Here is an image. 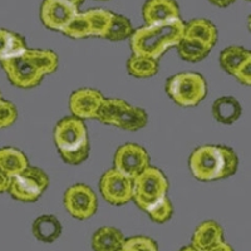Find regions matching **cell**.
<instances>
[{"mask_svg":"<svg viewBox=\"0 0 251 251\" xmlns=\"http://www.w3.org/2000/svg\"><path fill=\"white\" fill-rule=\"evenodd\" d=\"M9 82L22 89L39 86L47 75H51L59 66L57 53L49 49L25 48L22 53L0 60Z\"/></svg>","mask_w":251,"mask_h":251,"instance_id":"1","label":"cell"},{"mask_svg":"<svg viewBox=\"0 0 251 251\" xmlns=\"http://www.w3.org/2000/svg\"><path fill=\"white\" fill-rule=\"evenodd\" d=\"M239 158L227 146L203 145L192 151L188 167L192 176L202 182L224 180L236 174Z\"/></svg>","mask_w":251,"mask_h":251,"instance_id":"2","label":"cell"},{"mask_svg":"<svg viewBox=\"0 0 251 251\" xmlns=\"http://www.w3.org/2000/svg\"><path fill=\"white\" fill-rule=\"evenodd\" d=\"M185 22L181 18L163 23L145 25L129 37L132 54L160 59L171 47H176L183 37Z\"/></svg>","mask_w":251,"mask_h":251,"instance_id":"3","label":"cell"},{"mask_svg":"<svg viewBox=\"0 0 251 251\" xmlns=\"http://www.w3.org/2000/svg\"><path fill=\"white\" fill-rule=\"evenodd\" d=\"M54 143L62 160L68 165H80L91 153L86 123L80 118L64 117L54 127Z\"/></svg>","mask_w":251,"mask_h":251,"instance_id":"4","label":"cell"},{"mask_svg":"<svg viewBox=\"0 0 251 251\" xmlns=\"http://www.w3.org/2000/svg\"><path fill=\"white\" fill-rule=\"evenodd\" d=\"M97 120L125 131H140L147 125V113L120 98H104L97 113Z\"/></svg>","mask_w":251,"mask_h":251,"instance_id":"5","label":"cell"},{"mask_svg":"<svg viewBox=\"0 0 251 251\" xmlns=\"http://www.w3.org/2000/svg\"><path fill=\"white\" fill-rule=\"evenodd\" d=\"M166 92L176 104L181 107H196L205 100L207 83L196 72H182L172 75L166 82Z\"/></svg>","mask_w":251,"mask_h":251,"instance_id":"6","label":"cell"},{"mask_svg":"<svg viewBox=\"0 0 251 251\" xmlns=\"http://www.w3.org/2000/svg\"><path fill=\"white\" fill-rule=\"evenodd\" d=\"M169 181L166 175L154 166L146 167L133 178V199L138 208L146 211L162 197L167 196Z\"/></svg>","mask_w":251,"mask_h":251,"instance_id":"7","label":"cell"},{"mask_svg":"<svg viewBox=\"0 0 251 251\" xmlns=\"http://www.w3.org/2000/svg\"><path fill=\"white\" fill-rule=\"evenodd\" d=\"M48 186V175L37 166L29 165L24 171L10 177L8 192L20 202H35Z\"/></svg>","mask_w":251,"mask_h":251,"instance_id":"8","label":"cell"},{"mask_svg":"<svg viewBox=\"0 0 251 251\" xmlns=\"http://www.w3.org/2000/svg\"><path fill=\"white\" fill-rule=\"evenodd\" d=\"M100 191L111 205H127L133 199V180L112 167L100 177Z\"/></svg>","mask_w":251,"mask_h":251,"instance_id":"9","label":"cell"},{"mask_svg":"<svg viewBox=\"0 0 251 251\" xmlns=\"http://www.w3.org/2000/svg\"><path fill=\"white\" fill-rule=\"evenodd\" d=\"M63 203L67 212L77 220H88L97 212V196L89 186L75 183L66 190Z\"/></svg>","mask_w":251,"mask_h":251,"instance_id":"10","label":"cell"},{"mask_svg":"<svg viewBox=\"0 0 251 251\" xmlns=\"http://www.w3.org/2000/svg\"><path fill=\"white\" fill-rule=\"evenodd\" d=\"M150 166V154L137 143L120 146L113 157V169L133 180Z\"/></svg>","mask_w":251,"mask_h":251,"instance_id":"11","label":"cell"},{"mask_svg":"<svg viewBox=\"0 0 251 251\" xmlns=\"http://www.w3.org/2000/svg\"><path fill=\"white\" fill-rule=\"evenodd\" d=\"M77 13V6L66 0H43L40 5V20L44 26L60 33Z\"/></svg>","mask_w":251,"mask_h":251,"instance_id":"12","label":"cell"},{"mask_svg":"<svg viewBox=\"0 0 251 251\" xmlns=\"http://www.w3.org/2000/svg\"><path fill=\"white\" fill-rule=\"evenodd\" d=\"M104 96L93 88H80L72 92L69 96V111L72 116L80 120L97 118L98 109L102 104Z\"/></svg>","mask_w":251,"mask_h":251,"instance_id":"13","label":"cell"},{"mask_svg":"<svg viewBox=\"0 0 251 251\" xmlns=\"http://www.w3.org/2000/svg\"><path fill=\"white\" fill-rule=\"evenodd\" d=\"M142 17L146 25H152L181 18V12L175 0H147L143 4Z\"/></svg>","mask_w":251,"mask_h":251,"instance_id":"14","label":"cell"},{"mask_svg":"<svg viewBox=\"0 0 251 251\" xmlns=\"http://www.w3.org/2000/svg\"><path fill=\"white\" fill-rule=\"evenodd\" d=\"M221 241H224V230L214 220H206L201 223L195 228L191 237V245L199 251H206Z\"/></svg>","mask_w":251,"mask_h":251,"instance_id":"15","label":"cell"},{"mask_svg":"<svg viewBox=\"0 0 251 251\" xmlns=\"http://www.w3.org/2000/svg\"><path fill=\"white\" fill-rule=\"evenodd\" d=\"M183 37L196 39L210 48H214L217 40V29L211 20L196 18L185 23Z\"/></svg>","mask_w":251,"mask_h":251,"instance_id":"16","label":"cell"},{"mask_svg":"<svg viewBox=\"0 0 251 251\" xmlns=\"http://www.w3.org/2000/svg\"><path fill=\"white\" fill-rule=\"evenodd\" d=\"M31 231L37 240L42 243H54L60 237L63 231L62 224L54 215L38 216L31 226Z\"/></svg>","mask_w":251,"mask_h":251,"instance_id":"17","label":"cell"},{"mask_svg":"<svg viewBox=\"0 0 251 251\" xmlns=\"http://www.w3.org/2000/svg\"><path fill=\"white\" fill-rule=\"evenodd\" d=\"M243 114V108L239 100L232 96H223L217 98L212 104V116L215 120L224 125L236 122Z\"/></svg>","mask_w":251,"mask_h":251,"instance_id":"18","label":"cell"},{"mask_svg":"<svg viewBox=\"0 0 251 251\" xmlns=\"http://www.w3.org/2000/svg\"><path fill=\"white\" fill-rule=\"evenodd\" d=\"M125 239L118 228L103 226L92 236V249L93 251H117L122 246Z\"/></svg>","mask_w":251,"mask_h":251,"instance_id":"19","label":"cell"},{"mask_svg":"<svg viewBox=\"0 0 251 251\" xmlns=\"http://www.w3.org/2000/svg\"><path fill=\"white\" fill-rule=\"evenodd\" d=\"M28 166V157L20 150L14 149V147L0 149V170L5 172L9 177L20 174Z\"/></svg>","mask_w":251,"mask_h":251,"instance_id":"20","label":"cell"},{"mask_svg":"<svg viewBox=\"0 0 251 251\" xmlns=\"http://www.w3.org/2000/svg\"><path fill=\"white\" fill-rule=\"evenodd\" d=\"M176 48L181 59L191 63H197L205 59L212 49L206 46V44L199 42V40L186 37H182V39L178 42Z\"/></svg>","mask_w":251,"mask_h":251,"instance_id":"21","label":"cell"},{"mask_svg":"<svg viewBox=\"0 0 251 251\" xmlns=\"http://www.w3.org/2000/svg\"><path fill=\"white\" fill-rule=\"evenodd\" d=\"M127 71L134 78H151L158 72V60L145 55L132 54L127 60Z\"/></svg>","mask_w":251,"mask_h":251,"instance_id":"22","label":"cell"},{"mask_svg":"<svg viewBox=\"0 0 251 251\" xmlns=\"http://www.w3.org/2000/svg\"><path fill=\"white\" fill-rule=\"evenodd\" d=\"M26 47L25 39L18 33L0 28V60L19 54Z\"/></svg>","mask_w":251,"mask_h":251,"instance_id":"23","label":"cell"},{"mask_svg":"<svg viewBox=\"0 0 251 251\" xmlns=\"http://www.w3.org/2000/svg\"><path fill=\"white\" fill-rule=\"evenodd\" d=\"M251 58V51L240 46H230L220 53V66L232 75L235 69L246 59Z\"/></svg>","mask_w":251,"mask_h":251,"instance_id":"24","label":"cell"},{"mask_svg":"<svg viewBox=\"0 0 251 251\" xmlns=\"http://www.w3.org/2000/svg\"><path fill=\"white\" fill-rule=\"evenodd\" d=\"M84 13H86L89 24H91L92 37H106L114 13L106 10V9H91V10H87Z\"/></svg>","mask_w":251,"mask_h":251,"instance_id":"25","label":"cell"},{"mask_svg":"<svg viewBox=\"0 0 251 251\" xmlns=\"http://www.w3.org/2000/svg\"><path fill=\"white\" fill-rule=\"evenodd\" d=\"M62 33L72 39H84V38L92 37L91 24H89L86 13L78 12L64 26Z\"/></svg>","mask_w":251,"mask_h":251,"instance_id":"26","label":"cell"},{"mask_svg":"<svg viewBox=\"0 0 251 251\" xmlns=\"http://www.w3.org/2000/svg\"><path fill=\"white\" fill-rule=\"evenodd\" d=\"M133 31V26L128 18H126L125 15L113 14L111 25H109L104 39L113 40V42L125 40L131 37Z\"/></svg>","mask_w":251,"mask_h":251,"instance_id":"27","label":"cell"},{"mask_svg":"<svg viewBox=\"0 0 251 251\" xmlns=\"http://www.w3.org/2000/svg\"><path fill=\"white\" fill-rule=\"evenodd\" d=\"M145 212L149 215L150 219L153 223L163 224L167 223L174 215V206H172V202L170 201L169 197L165 196L157 202H154L152 206H150Z\"/></svg>","mask_w":251,"mask_h":251,"instance_id":"28","label":"cell"},{"mask_svg":"<svg viewBox=\"0 0 251 251\" xmlns=\"http://www.w3.org/2000/svg\"><path fill=\"white\" fill-rule=\"evenodd\" d=\"M126 251H160L158 245L149 236H132L125 239L122 244Z\"/></svg>","mask_w":251,"mask_h":251,"instance_id":"29","label":"cell"},{"mask_svg":"<svg viewBox=\"0 0 251 251\" xmlns=\"http://www.w3.org/2000/svg\"><path fill=\"white\" fill-rule=\"evenodd\" d=\"M18 118L17 107L12 102L5 100H0V129L8 128Z\"/></svg>","mask_w":251,"mask_h":251,"instance_id":"30","label":"cell"},{"mask_svg":"<svg viewBox=\"0 0 251 251\" xmlns=\"http://www.w3.org/2000/svg\"><path fill=\"white\" fill-rule=\"evenodd\" d=\"M235 78L239 80L241 84L249 87L251 84V58L250 59H246L245 62L241 64L240 67H237L235 69V72L232 73Z\"/></svg>","mask_w":251,"mask_h":251,"instance_id":"31","label":"cell"},{"mask_svg":"<svg viewBox=\"0 0 251 251\" xmlns=\"http://www.w3.org/2000/svg\"><path fill=\"white\" fill-rule=\"evenodd\" d=\"M9 185H10V177L0 170V194L8 192Z\"/></svg>","mask_w":251,"mask_h":251,"instance_id":"32","label":"cell"},{"mask_svg":"<svg viewBox=\"0 0 251 251\" xmlns=\"http://www.w3.org/2000/svg\"><path fill=\"white\" fill-rule=\"evenodd\" d=\"M206 251H234V249H232V246L230 245V244L225 243V241H221V243H219L217 245L207 249Z\"/></svg>","mask_w":251,"mask_h":251,"instance_id":"33","label":"cell"},{"mask_svg":"<svg viewBox=\"0 0 251 251\" xmlns=\"http://www.w3.org/2000/svg\"><path fill=\"white\" fill-rule=\"evenodd\" d=\"M210 3L214 4V5L219 6V8H226V6L231 5L232 3H235V0H208Z\"/></svg>","mask_w":251,"mask_h":251,"instance_id":"34","label":"cell"},{"mask_svg":"<svg viewBox=\"0 0 251 251\" xmlns=\"http://www.w3.org/2000/svg\"><path fill=\"white\" fill-rule=\"evenodd\" d=\"M66 1H68V3H71L72 5H75V6H79L82 5L83 3H84V0H66Z\"/></svg>","mask_w":251,"mask_h":251,"instance_id":"35","label":"cell"},{"mask_svg":"<svg viewBox=\"0 0 251 251\" xmlns=\"http://www.w3.org/2000/svg\"><path fill=\"white\" fill-rule=\"evenodd\" d=\"M178 251H199L197 249H195L192 245H187V246H183V248H181Z\"/></svg>","mask_w":251,"mask_h":251,"instance_id":"36","label":"cell"},{"mask_svg":"<svg viewBox=\"0 0 251 251\" xmlns=\"http://www.w3.org/2000/svg\"><path fill=\"white\" fill-rule=\"evenodd\" d=\"M117 251H126V249L125 248H123V246H121V248L120 249H118V250Z\"/></svg>","mask_w":251,"mask_h":251,"instance_id":"37","label":"cell"},{"mask_svg":"<svg viewBox=\"0 0 251 251\" xmlns=\"http://www.w3.org/2000/svg\"><path fill=\"white\" fill-rule=\"evenodd\" d=\"M0 100H1V92H0Z\"/></svg>","mask_w":251,"mask_h":251,"instance_id":"38","label":"cell"},{"mask_svg":"<svg viewBox=\"0 0 251 251\" xmlns=\"http://www.w3.org/2000/svg\"><path fill=\"white\" fill-rule=\"evenodd\" d=\"M100 1H107V0H100Z\"/></svg>","mask_w":251,"mask_h":251,"instance_id":"39","label":"cell"},{"mask_svg":"<svg viewBox=\"0 0 251 251\" xmlns=\"http://www.w3.org/2000/svg\"><path fill=\"white\" fill-rule=\"evenodd\" d=\"M246 1H250V0H246Z\"/></svg>","mask_w":251,"mask_h":251,"instance_id":"40","label":"cell"}]
</instances>
